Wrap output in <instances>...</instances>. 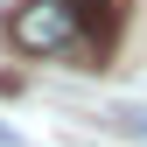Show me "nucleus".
<instances>
[{
    "label": "nucleus",
    "mask_w": 147,
    "mask_h": 147,
    "mask_svg": "<svg viewBox=\"0 0 147 147\" xmlns=\"http://www.w3.org/2000/svg\"><path fill=\"white\" fill-rule=\"evenodd\" d=\"M84 0H21L7 14V42L21 56H84Z\"/></svg>",
    "instance_id": "f257e3e1"
},
{
    "label": "nucleus",
    "mask_w": 147,
    "mask_h": 147,
    "mask_svg": "<svg viewBox=\"0 0 147 147\" xmlns=\"http://www.w3.org/2000/svg\"><path fill=\"white\" fill-rule=\"evenodd\" d=\"M119 119H133V126H140V133H147V112H119Z\"/></svg>",
    "instance_id": "f03ea898"
},
{
    "label": "nucleus",
    "mask_w": 147,
    "mask_h": 147,
    "mask_svg": "<svg viewBox=\"0 0 147 147\" xmlns=\"http://www.w3.org/2000/svg\"><path fill=\"white\" fill-rule=\"evenodd\" d=\"M0 147H14V133H7V126H0Z\"/></svg>",
    "instance_id": "7ed1b4c3"
}]
</instances>
